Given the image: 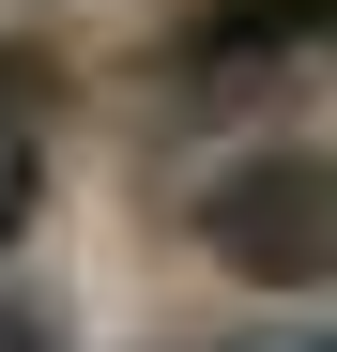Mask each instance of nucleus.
Listing matches in <instances>:
<instances>
[{"label": "nucleus", "mask_w": 337, "mask_h": 352, "mask_svg": "<svg viewBox=\"0 0 337 352\" xmlns=\"http://www.w3.org/2000/svg\"><path fill=\"white\" fill-rule=\"evenodd\" d=\"M199 245L230 261L246 291H322L337 261V199H322V153H246L199 184Z\"/></svg>", "instance_id": "nucleus-1"}, {"label": "nucleus", "mask_w": 337, "mask_h": 352, "mask_svg": "<svg viewBox=\"0 0 337 352\" xmlns=\"http://www.w3.org/2000/svg\"><path fill=\"white\" fill-rule=\"evenodd\" d=\"M337 0H215V16L184 31V77H246V62H307Z\"/></svg>", "instance_id": "nucleus-2"}, {"label": "nucleus", "mask_w": 337, "mask_h": 352, "mask_svg": "<svg viewBox=\"0 0 337 352\" xmlns=\"http://www.w3.org/2000/svg\"><path fill=\"white\" fill-rule=\"evenodd\" d=\"M0 352H62V322H46V307H0Z\"/></svg>", "instance_id": "nucleus-3"}, {"label": "nucleus", "mask_w": 337, "mask_h": 352, "mask_svg": "<svg viewBox=\"0 0 337 352\" xmlns=\"http://www.w3.org/2000/svg\"><path fill=\"white\" fill-rule=\"evenodd\" d=\"M230 352H337L322 322H276V337H230Z\"/></svg>", "instance_id": "nucleus-4"}]
</instances>
